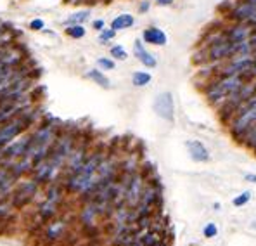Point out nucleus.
Wrapping results in <instances>:
<instances>
[{
    "label": "nucleus",
    "mask_w": 256,
    "mask_h": 246,
    "mask_svg": "<svg viewBox=\"0 0 256 246\" xmlns=\"http://www.w3.org/2000/svg\"><path fill=\"white\" fill-rule=\"evenodd\" d=\"M227 125L232 139L240 144H242V141L248 135L253 134V130L256 128V94L248 101H244L236 109L234 116H232V120Z\"/></svg>",
    "instance_id": "f257e3e1"
},
{
    "label": "nucleus",
    "mask_w": 256,
    "mask_h": 246,
    "mask_svg": "<svg viewBox=\"0 0 256 246\" xmlns=\"http://www.w3.org/2000/svg\"><path fill=\"white\" fill-rule=\"evenodd\" d=\"M246 82H248V78L242 77V75H232V77L218 75V77L204 89V96L210 103L214 104L216 108H220V106L227 101V97L230 96V94H234L236 90L239 89V87H242Z\"/></svg>",
    "instance_id": "f03ea898"
},
{
    "label": "nucleus",
    "mask_w": 256,
    "mask_h": 246,
    "mask_svg": "<svg viewBox=\"0 0 256 246\" xmlns=\"http://www.w3.org/2000/svg\"><path fill=\"white\" fill-rule=\"evenodd\" d=\"M38 182L35 179L32 180H22L14 187V191L10 192V203L16 210H22L26 205L35 199L36 192H38Z\"/></svg>",
    "instance_id": "7ed1b4c3"
},
{
    "label": "nucleus",
    "mask_w": 256,
    "mask_h": 246,
    "mask_svg": "<svg viewBox=\"0 0 256 246\" xmlns=\"http://www.w3.org/2000/svg\"><path fill=\"white\" fill-rule=\"evenodd\" d=\"M254 64V56L253 54H240V56H234L228 61H225L222 64L218 75H224V77H232V75H242L250 80L248 73H250L251 66Z\"/></svg>",
    "instance_id": "20e7f679"
},
{
    "label": "nucleus",
    "mask_w": 256,
    "mask_h": 246,
    "mask_svg": "<svg viewBox=\"0 0 256 246\" xmlns=\"http://www.w3.org/2000/svg\"><path fill=\"white\" fill-rule=\"evenodd\" d=\"M148 182V177L138 170L137 173L130 175L126 182V191H125V205L128 208H135L140 201L142 191H144V185Z\"/></svg>",
    "instance_id": "39448f33"
},
{
    "label": "nucleus",
    "mask_w": 256,
    "mask_h": 246,
    "mask_svg": "<svg viewBox=\"0 0 256 246\" xmlns=\"http://www.w3.org/2000/svg\"><path fill=\"white\" fill-rule=\"evenodd\" d=\"M256 16V4L248 0H239L230 6V9L225 13V18L232 23H250Z\"/></svg>",
    "instance_id": "423d86ee"
},
{
    "label": "nucleus",
    "mask_w": 256,
    "mask_h": 246,
    "mask_svg": "<svg viewBox=\"0 0 256 246\" xmlns=\"http://www.w3.org/2000/svg\"><path fill=\"white\" fill-rule=\"evenodd\" d=\"M152 109L160 118L172 123L175 120V103H173L172 92H160L152 101Z\"/></svg>",
    "instance_id": "0eeeda50"
},
{
    "label": "nucleus",
    "mask_w": 256,
    "mask_h": 246,
    "mask_svg": "<svg viewBox=\"0 0 256 246\" xmlns=\"http://www.w3.org/2000/svg\"><path fill=\"white\" fill-rule=\"evenodd\" d=\"M253 30V26H250L248 23H232L230 26L224 28V35L227 42H244L250 40Z\"/></svg>",
    "instance_id": "6e6552de"
},
{
    "label": "nucleus",
    "mask_w": 256,
    "mask_h": 246,
    "mask_svg": "<svg viewBox=\"0 0 256 246\" xmlns=\"http://www.w3.org/2000/svg\"><path fill=\"white\" fill-rule=\"evenodd\" d=\"M88 154L90 153H88V146H86V144H84V142L76 144V146H74V149L71 151L68 161H66V175H68V173L76 172V170L85 163V160L88 158Z\"/></svg>",
    "instance_id": "1a4fd4ad"
},
{
    "label": "nucleus",
    "mask_w": 256,
    "mask_h": 246,
    "mask_svg": "<svg viewBox=\"0 0 256 246\" xmlns=\"http://www.w3.org/2000/svg\"><path fill=\"white\" fill-rule=\"evenodd\" d=\"M66 230H68L66 220H62V218H58V220H50L47 224V227H45L44 239L47 241L48 244L58 243V241L64 239V236H66Z\"/></svg>",
    "instance_id": "9d476101"
},
{
    "label": "nucleus",
    "mask_w": 256,
    "mask_h": 246,
    "mask_svg": "<svg viewBox=\"0 0 256 246\" xmlns=\"http://www.w3.org/2000/svg\"><path fill=\"white\" fill-rule=\"evenodd\" d=\"M134 56L138 59V63H142L146 68H156L158 66L156 56H154L152 52H149L148 49H146L144 42L138 40V39L134 42Z\"/></svg>",
    "instance_id": "9b49d317"
},
{
    "label": "nucleus",
    "mask_w": 256,
    "mask_h": 246,
    "mask_svg": "<svg viewBox=\"0 0 256 246\" xmlns=\"http://www.w3.org/2000/svg\"><path fill=\"white\" fill-rule=\"evenodd\" d=\"M142 42L149 45H156V47H163V45H166L168 37H166V33L161 28H158V26H149V28H146L144 32H142Z\"/></svg>",
    "instance_id": "f8f14e48"
},
{
    "label": "nucleus",
    "mask_w": 256,
    "mask_h": 246,
    "mask_svg": "<svg viewBox=\"0 0 256 246\" xmlns=\"http://www.w3.org/2000/svg\"><path fill=\"white\" fill-rule=\"evenodd\" d=\"M187 149H189V154L190 158L194 161H198V163H206V161H210V151L206 149V146L202 144L201 141H196V139H190V141H187Z\"/></svg>",
    "instance_id": "ddd939ff"
},
{
    "label": "nucleus",
    "mask_w": 256,
    "mask_h": 246,
    "mask_svg": "<svg viewBox=\"0 0 256 246\" xmlns=\"http://www.w3.org/2000/svg\"><path fill=\"white\" fill-rule=\"evenodd\" d=\"M16 177L12 175L7 166L0 168V199H4L6 196H10V192L16 187Z\"/></svg>",
    "instance_id": "4468645a"
},
{
    "label": "nucleus",
    "mask_w": 256,
    "mask_h": 246,
    "mask_svg": "<svg viewBox=\"0 0 256 246\" xmlns=\"http://www.w3.org/2000/svg\"><path fill=\"white\" fill-rule=\"evenodd\" d=\"M59 205L61 203H56V201H52V199H47L45 198L42 203H40V206H38V210H36V213H38V218H40V222H50L52 218L58 215V211H59Z\"/></svg>",
    "instance_id": "2eb2a0df"
},
{
    "label": "nucleus",
    "mask_w": 256,
    "mask_h": 246,
    "mask_svg": "<svg viewBox=\"0 0 256 246\" xmlns=\"http://www.w3.org/2000/svg\"><path fill=\"white\" fill-rule=\"evenodd\" d=\"M135 25V18L128 13H123V14H118L114 20L111 21V28L120 32V30H128Z\"/></svg>",
    "instance_id": "dca6fc26"
},
{
    "label": "nucleus",
    "mask_w": 256,
    "mask_h": 246,
    "mask_svg": "<svg viewBox=\"0 0 256 246\" xmlns=\"http://www.w3.org/2000/svg\"><path fill=\"white\" fill-rule=\"evenodd\" d=\"M85 77L88 78V80L96 82L97 85H100L102 89H109V87H111V82H109V78L100 70H97V68H94V70H88L85 73Z\"/></svg>",
    "instance_id": "f3484780"
},
{
    "label": "nucleus",
    "mask_w": 256,
    "mask_h": 246,
    "mask_svg": "<svg viewBox=\"0 0 256 246\" xmlns=\"http://www.w3.org/2000/svg\"><path fill=\"white\" fill-rule=\"evenodd\" d=\"M88 18H90V9L78 11V13L70 14L68 20L64 21V25H84L85 21H88Z\"/></svg>",
    "instance_id": "a211bd4d"
},
{
    "label": "nucleus",
    "mask_w": 256,
    "mask_h": 246,
    "mask_svg": "<svg viewBox=\"0 0 256 246\" xmlns=\"http://www.w3.org/2000/svg\"><path fill=\"white\" fill-rule=\"evenodd\" d=\"M150 80H152V75L149 71H135L132 75V85L134 87H146L149 85Z\"/></svg>",
    "instance_id": "6ab92c4d"
},
{
    "label": "nucleus",
    "mask_w": 256,
    "mask_h": 246,
    "mask_svg": "<svg viewBox=\"0 0 256 246\" xmlns=\"http://www.w3.org/2000/svg\"><path fill=\"white\" fill-rule=\"evenodd\" d=\"M163 239V234L161 232H158V230H152V229H149L148 232L142 236V243H144V246H156L160 241Z\"/></svg>",
    "instance_id": "aec40b11"
},
{
    "label": "nucleus",
    "mask_w": 256,
    "mask_h": 246,
    "mask_svg": "<svg viewBox=\"0 0 256 246\" xmlns=\"http://www.w3.org/2000/svg\"><path fill=\"white\" fill-rule=\"evenodd\" d=\"M66 35L71 37V39L78 40V39H84L86 35V30L84 25H68L66 28Z\"/></svg>",
    "instance_id": "412c9836"
},
{
    "label": "nucleus",
    "mask_w": 256,
    "mask_h": 246,
    "mask_svg": "<svg viewBox=\"0 0 256 246\" xmlns=\"http://www.w3.org/2000/svg\"><path fill=\"white\" fill-rule=\"evenodd\" d=\"M109 52H111V58L118 59V61H125V59H128V52L125 51L123 45H112Z\"/></svg>",
    "instance_id": "4be33fe9"
},
{
    "label": "nucleus",
    "mask_w": 256,
    "mask_h": 246,
    "mask_svg": "<svg viewBox=\"0 0 256 246\" xmlns=\"http://www.w3.org/2000/svg\"><path fill=\"white\" fill-rule=\"evenodd\" d=\"M250 199H251V191H244V192H240L239 196H236L234 199H232V205L234 206H244V205H248L250 203Z\"/></svg>",
    "instance_id": "5701e85b"
},
{
    "label": "nucleus",
    "mask_w": 256,
    "mask_h": 246,
    "mask_svg": "<svg viewBox=\"0 0 256 246\" xmlns=\"http://www.w3.org/2000/svg\"><path fill=\"white\" fill-rule=\"evenodd\" d=\"M116 35V30L112 28H104L99 32V42H102V44H106V42H111L112 39H114Z\"/></svg>",
    "instance_id": "b1692460"
},
{
    "label": "nucleus",
    "mask_w": 256,
    "mask_h": 246,
    "mask_svg": "<svg viewBox=\"0 0 256 246\" xmlns=\"http://www.w3.org/2000/svg\"><path fill=\"white\" fill-rule=\"evenodd\" d=\"M12 203L6 201V199H0V218H6L10 215V211H12Z\"/></svg>",
    "instance_id": "393cba45"
},
{
    "label": "nucleus",
    "mask_w": 256,
    "mask_h": 246,
    "mask_svg": "<svg viewBox=\"0 0 256 246\" xmlns=\"http://www.w3.org/2000/svg\"><path fill=\"white\" fill-rule=\"evenodd\" d=\"M97 66L102 68V70H106V71H111V70H114L116 64L112 59H109V58H99L97 59Z\"/></svg>",
    "instance_id": "a878e982"
},
{
    "label": "nucleus",
    "mask_w": 256,
    "mask_h": 246,
    "mask_svg": "<svg viewBox=\"0 0 256 246\" xmlns=\"http://www.w3.org/2000/svg\"><path fill=\"white\" fill-rule=\"evenodd\" d=\"M202 234H204V237H208V239H212L218 234V227L214 222H210V224L204 225V230H202Z\"/></svg>",
    "instance_id": "bb28decb"
},
{
    "label": "nucleus",
    "mask_w": 256,
    "mask_h": 246,
    "mask_svg": "<svg viewBox=\"0 0 256 246\" xmlns=\"http://www.w3.org/2000/svg\"><path fill=\"white\" fill-rule=\"evenodd\" d=\"M30 28L35 30V32H42V30L45 28V23L42 20H33L32 23H30Z\"/></svg>",
    "instance_id": "cd10ccee"
},
{
    "label": "nucleus",
    "mask_w": 256,
    "mask_h": 246,
    "mask_svg": "<svg viewBox=\"0 0 256 246\" xmlns=\"http://www.w3.org/2000/svg\"><path fill=\"white\" fill-rule=\"evenodd\" d=\"M149 9H150V2H149V0H142L140 6H138V13H148Z\"/></svg>",
    "instance_id": "c85d7f7f"
},
{
    "label": "nucleus",
    "mask_w": 256,
    "mask_h": 246,
    "mask_svg": "<svg viewBox=\"0 0 256 246\" xmlns=\"http://www.w3.org/2000/svg\"><path fill=\"white\" fill-rule=\"evenodd\" d=\"M250 44H251V47H253V52L256 51V28L253 30V33H251V37H250Z\"/></svg>",
    "instance_id": "c756f323"
},
{
    "label": "nucleus",
    "mask_w": 256,
    "mask_h": 246,
    "mask_svg": "<svg viewBox=\"0 0 256 246\" xmlns=\"http://www.w3.org/2000/svg\"><path fill=\"white\" fill-rule=\"evenodd\" d=\"M92 25H94V28L99 30V32H100V30H104V21L102 20H96V21L92 23Z\"/></svg>",
    "instance_id": "7c9ffc66"
},
{
    "label": "nucleus",
    "mask_w": 256,
    "mask_h": 246,
    "mask_svg": "<svg viewBox=\"0 0 256 246\" xmlns=\"http://www.w3.org/2000/svg\"><path fill=\"white\" fill-rule=\"evenodd\" d=\"M244 180H248V182H253V184H256V175H254V173H246V175H244Z\"/></svg>",
    "instance_id": "2f4dec72"
},
{
    "label": "nucleus",
    "mask_w": 256,
    "mask_h": 246,
    "mask_svg": "<svg viewBox=\"0 0 256 246\" xmlns=\"http://www.w3.org/2000/svg\"><path fill=\"white\" fill-rule=\"evenodd\" d=\"M248 77H250V80L256 78V61H254L253 66H251V70H250V73H248Z\"/></svg>",
    "instance_id": "473e14b6"
},
{
    "label": "nucleus",
    "mask_w": 256,
    "mask_h": 246,
    "mask_svg": "<svg viewBox=\"0 0 256 246\" xmlns=\"http://www.w3.org/2000/svg\"><path fill=\"white\" fill-rule=\"evenodd\" d=\"M173 2H175V0H156V4H158V6H163V7L172 6Z\"/></svg>",
    "instance_id": "72a5a7b5"
},
{
    "label": "nucleus",
    "mask_w": 256,
    "mask_h": 246,
    "mask_svg": "<svg viewBox=\"0 0 256 246\" xmlns=\"http://www.w3.org/2000/svg\"><path fill=\"white\" fill-rule=\"evenodd\" d=\"M156 246H168V243H166V241H164V239H161L160 243H158Z\"/></svg>",
    "instance_id": "f704fd0d"
},
{
    "label": "nucleus",
    "mask_w": 256,
    "mask_h": 246,
    "mask_svg": "<svg viewBox=\"0 0 256 246\" xmlns=\"http://www.w3.org/2000/svg\"><path fill=\"white\" fill-rule=\"evenodd\" d=\"M102 2H104V4H109V2H111V0H102Z\"/></svg>",
    "instance_id": "c9c22d12"
},
{
    "label": "nucleus",
    "mask_w": 256,
    "mask_h": 246,
    "mask_svg": "<svg viewBox=\"0 0 256 246\" xmlns=\"http://www.w3.org/2000/svg\"><path fill=\"white\" fill-rule=\"evenodd\" d=\"M253 56H254V61H256V51L253 52Z\"/></svg>",
    "instance_id": "e433bc0d"
},
{
    "label": "nucleus",
    "mask_w": 256,
    "mask_h": 246,
    "mask_svg": "<svg viewBox=\"0 0 256 246\" xmlns=\"http://www.w3.org/2000/svg\"><path fill=\"white\" fill-rule=\"evenodd\" d=\"M0 33H4V30H0ZM0 42H2V40H0Z\"/></svg>",
    "instance_id": "4c0bfd02"
}]
</instances>
